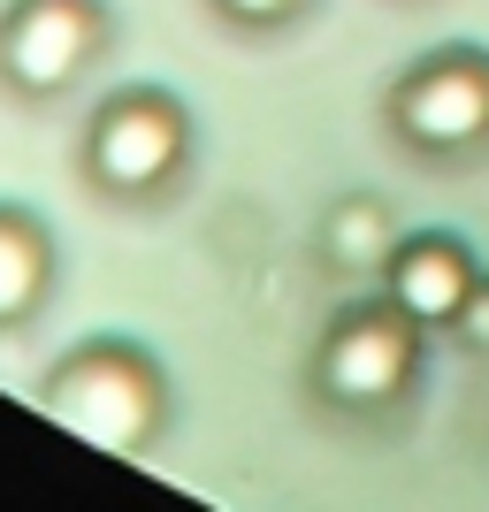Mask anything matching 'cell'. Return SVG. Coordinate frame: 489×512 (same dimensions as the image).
Returning a JSON list of instances; mask_svg holds the SVG:
<instances>
[{
	"label": "cell",
	"mask_w": 489,
	"mask_h": 512,
	"mask_svg": "<svg viewBox=\"0 0 489 512\" xmlns=\"http://www.w3.org/2000/svg\"><path fill=\"white\" fill-rule=\"evenodd\" d=\"M39 406H46L54 428L85 436L92 451L130 459V451H146L169 428V383H161L153 352H138L123 337H100V344H77V352L54 360Z\"/></svg>",
	"instance_id": "1"
},
{
	"label": "cell",
	"mask_w": 489,
	"mask_h": 512,
	"mask_svg": "<svg viewBox=\"0 0 489 512\" xmlns=\"http://www.w3.org/2000/svg\"><path fill=\"white\" fill-rule=\"evenodd\" d=\"M192 169V115L161 85L107 92L85 123V176L107 199H161Z\"/></svg>",
	"instance_id": "2"
},
{
	"label": "cell",
	"mask_w": 489,
	"mask_h": 512,
	"mask_svg": "<svg viewBox=\"0 0 489 512\" xmlns=\"http://www.w3.org/2000/svg\"><path fill=\"white\" fill-rule=\"evenodd\" d=\"M413 375H421V321L398 299L344 306L314 344V398L329 413H352V421L390 413L413 390Z\"/></svg>",
	"instance_id": "3"
},
{
	"label": "cell",
	"mask_w": 489,
	"mask_h": 512,
	"mask_svg": "<svg viewBox=\"0 0 489 512\" xmlns=\"http://www.w3.org/2000/svg\"><path fill=\"white\" fill-rule=\"evenodd\" d=\"M383 115L428 161H474L489 146V54L482 46H444V54L413 62L390 85Z\"/></svg>",
	"instance_id": "4"
},
{
	"label": "cell",
	"mask_w": 489,
	"mask_h": 512,
	"mask_svg": "<svg viewBox=\"0 0 489 512\" xmlns=\"http://www.w3.org/2000/svg\"><path fill=\"white\" fill-rule=\"evenodd\" d=\"M107 46V0H8L0 85L16 100H62Z\"/></svg>",
	"instance_id": "5"
},
{
	"label": "cell",
	"mask_w": 489,
	"mask_h": 512,
	"mask_svg": "<svg viewBox=\"0 0 489 512\" xmlns=\"http://www.w3.org/2000/svg\"><path fill=\"white\" fill-rule=\"evenodd\" d=\"M383 276H390V299L421 321V329H451V321H459V306L474 299L482 268H474V253L459 245V237L428 230V237H405L398 253H390Z\"/></svg>",
	"instance_id": "6"
},
{
	"label": "cell",
	"mask_w": 489,
	"mask_h": 512,
	"mask_svg": "<svg viewBox=\"0 0 489 512\" xmlns=\"http://www.w3.org/2000/svg\"><path fill=\"white\" fill-rule=\"evenodd\" d=\"M54 291V237H46L39 214L0 207V329L31 321Z\"/></svg>",
	"instance_id": "7"
},
{
	"label": "cell",
	"mask_w": 489,
	"mask_h": 512,
	"mask_svg": "<svg viewBox=\"0 0 489 512\" xmlns=\"http://www.w3.org/2000/svg\"><path fill=\"white\" fill-rule=\"evenodd\" d=\"M390 253H398V237H390L383 207L344 199V207L329 214V260H337V268H390Z\"/></svg>",
	"instance_id": "8"
},
{
	"label": "cell",
	"mask_w": 489,
	"mask_h": 512,
	"mask_svg": "<svg viewBox=\"0 0 489 512\" xmlns=\"http://www.w3.org/2000/svg\"><path fill=\"white\" fill-rule=\"evenodd\" d=\"M306 0H214V16L237 23V31H283Z\"/></svg>",
	"instance_id": "9"
},
{
	"label": "cell",
	"mask_w": 489,
	"mask_h": 512,
	"mask_svg": "<svg viewBox=\"0 0 489 512\" xmlns=\"http://www.w3.org/2000/svg\"><path fill=\"white\" fill-rule=\"evenodd\" d=\"M451 329H459V337H467L474 352H489V276L474 283V299L459 306V321H451Z\"/></svg>",
	"instance_id": "10"
}]
</instances>
